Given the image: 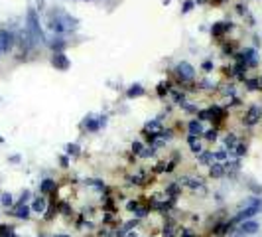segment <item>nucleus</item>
Returning <instances> with one entry per match:
<instances>
[{
	"label": "nucleus",
	"instance_id": "nucleus-1",
	"mask_svg": "<svg viewBox=\"0 0 262 237\" xmlns=\"http://www.w3.org/2000/svg\"><path fill=\"white\" fill-rule=\"evenodd\" d=\"M26 32L30 34L32 42H44V34H42V26H40V20H38L36 10H28V26H26Z\"/></svg>",
	"mask_w": 262,
	"mask_h": 237
},
{
	"label": "nucleus",
	"instance_id": "nucleus-2",
	"mask_svg": "<svg viewBox=\"0 0 262 237\" xmlns=\"http://www.w3.org/2000/svg\"><path fill=\"white\" fill-rule=\"evenodd\" d=\"M175 73H177V77L179 79H183V81H191L193 77H195V69L187 63V61H181V63H177V67H175Z\"/></svg>",
	"mask_w": 262,
	"mask_h": 237
},
{
	"label": "nucleus",
	"instance_id": "nucleus-3",
	"mask_svg": "<svg viewBox=\"0 0 262 237\" xmlns=\"http://www.w3.org/2000/svg\"><path fill=\"white\" fill-rule=\"evenodd\" d=\"M261 119H262V109L259 105H253V107H249V111H247V115H245V125L253 127V125H257Z\"/></svg>",
	"mask_w": 262,
	"mask_h": 237
},
{
	"label": "nucleus",
	"instance_id": "nucleus-4",
	"mask_svg": "<svg viewBox=\"0 0 262 237\" xmlns=\"http://www.w3.org/2000/svg\"><path fill=\"white\" fill-rule=\"evenodd\" d=\"M12 44H14V38H12V34H10L8 30H0V53H6V51H10Z\"/></svg>",
	"mask_w": 262,
	"mask_h": 237
},
{
	"label": "nucleus",
	"instance_id": "nucleus-5",
	"mask_svg": "<svg viewBox=\"0 0 262 237\" xmlns=\"http://www.w3.org/2000/svg\"><path fill=\"white\" fill-rule=\"evenodd\" d=\"M53 65H55L57 69H67V67H69V59L65 57L63 51H57V53L53 55Z\"/></svg>",
	"mask_w": 262,
	"mask_h": 237
},
{
	"label": "nucleus",
	"instance_id": "nucleus-6",
	"mask_svg": "<svg viewBox=\"0 0 262 237\" xmlns=\"http://www.w3.org/2000/svg\"><path fill=\"white\" fill-rule=\"evenodd\" d=\"M259 232V224L257 222H243V226H241V234L243 236H253V234H257Z\"/></svg>",
	"mask_w": 262,
	"mask_h": 237
},
{
	"label": "nucleus",
	"instance_id": "nucleus-7",
	"mask_svg": "<svg viewBox=\"0 0 262 237\" xmlns=\"http://www.w3.org/2000/svg\"><path fill=\"white\" fill-rule=\"evenodd\" d=\"M187 144H189V148H191L193 152H197V154H201V152H203V146H201V141H199V137H195V135H189V137H187Z\"/></svg>",
	"mask_w": 262,
	"mask_h": 237
},
{
	"label": "nucleus",
	"instance_id": "nucleus-8",
	"mask_svg": "<svg viewBox=\"0 0 262 237\" xmlns=\"http://www.w3.org/2000/svg\"><path fill=\"white\" fill-rule=\"evenodd\" d=\"M183 186H189V188H193V190H197V188H201L203 186V182L201 180H197V178H191V176H185V178H181L179 180Z\"/></svg>",
	"mask_w": 262,
	"mask_h": 237
},
{
	"label": "nucleus",
	"instance_id": "nucleus-9",
	"mask_svg": "<svg viewBox=\"0 0 262 237\" xmlns=\"http://www.w3.org/2000/svg\"><path fill=\"white\" fill-rule=\"evenodd\" d=\"M189 133L195 135V137H201L205 131H203V125H201L199 121H191V123H189Z\"/></svg>",
	"mask_w": 262,
	"mask_h": 237
},
{
	"label": "nucleus",
	"instance_id": "nucleus-10",
	"mask_svg": "<svg viewBox=\"0 0 262 237\" xmlns=\"http://www.w3.org/2000/svg\"><path fill=\"white\" fill-rule=\"evenodd\" d=\"M14 216H16V218H20V220H26V218L30 216V208H28V206H24V204H20V206L14 210Z\"/></svg>",
	"mask_w": 262,
	"mask_h": 237
},
{
	"label": "nucleus",
	"instance_id": "nucleus-11",
	"mask_svg": "<svg viewBox=\"0 0 262 237\" xmlns=\"http://www.w3.org/2000/svg\"><path fill=\"white\" fill-rule=\"evenodd\" d=\"M40 190H42V194H49V192L55 190V182H53V180H44V182L40 184Z\"/></svg>",
	"mask_w": 262,
	"mask_h": 237
},
{
	"label": "nucleus",
	"instance_id": "nucleus-12",
	"mask_svg": "<svg viewBox=\"0 0 262 237\" xmlns=\"http://www.w3.org/2000/svg\"><path fill=\"white\" fill-rule=\"evenodd\" d=\"M211 176L213 178H219V176H223V172H225V168H223V164H219V162H215V164H211Z\"/></svg>",
	"mask_w": 262,
	"mask_h": 237
},
{
	"label": "nucleus",
	"instance_id": "nucleus-13",
	"mask_svg": "<svg viewBox=\"0 0 262 237\" xmlns=\"http://www.w3.org/2000/svg\"><path fill=\"white\" fill-rule=\"evenodd\" d=\"M32 210H34V212H38V214H42V212L45 210V200H44V198H36V200H34Z\"/></svg>",
	"mask_w": 262,
	"mask_h": 237
},
{
	"label": "nucleus",
	"instance_id": "nucleus-14",
	"mask_svg": "<svg viewBox=\"0 0 262 237\" xmlns=\"http://www.w3.org/2000/svg\"><path fill=\"white\" fill-rule=\"evenodd\" d=\"M146 129H148V131H152V135H154V133H162V125H160L158 121L148 123V125H146Z\"/></svg>",
	"mask_w": 262,
	"mask_h": 237
},
{
	"label": "nucleus",
	"instance_id": "nucleus-15",
	"mask_svg": "<svg viewBox=\"0 0 262 237\" xmlns=\"http://www.w3.org/2000/svg\"><path fill=\"white\" fill-rule=\"evenodd\" d=\"M225 30H229V24H225V22H221V24H215V26H213V34H223Z\"/></svg>",
	"mask_w": 262,
	"mask_h": 237
},
{
	"label": "nucleus",
	"instance_id": "nucleus-16",
	"mask_svg": "<svg viewBox=\"0 0 262 237\" xmlns=\"http://www.w3.org/2000/svg\"><path fill=\"white\" fill-rule=\"evenodd\" d=\"M144 93V89L140 87V85H134L132 89H129V97H138V95H142Z\"/></svg>",
	"mask_w": 262,
	"mask_h": 237
},
{
	"label": "nucleus",
	"instance_id": "nucleus-17",
	"mask_svg": "<svg viewBox=\"0 0 262 237\" xmlns=\"http://www.w3.org/2000/svg\"><path fill=\"white\" fill-rule=\"evenodd\" d=\"M0 237H14L12 228H8V226H0Z\"/></svg>",
	"mask_w": 262,
	"mask_h": 237
},
{
	"label": "nucleus",
	"instance_id": "nucleus-18",
	"mask_svg": "<svg viewBox=\"0 0 262 237\" xmlns=\"http://www.w3.org/2000/svg\"><path fill=\"white\" fill-rule=\"evenodd\" d=\"M134 214H136V218H144V216L148 214V208H140V206H136V208H134Z\"/></svg>",
	"mask_w": 262,
	"mask_h": 237
},
{
	"label": "nucleus",
	"instance_id": "nucleus-19",
	"mask_svg": "<svg viewBox=\"0 0 262 237\" xmlns=\"http://www.w3.org/2000/svg\"><path fill=\"white\" fill-rule=\"evenodd\" d=\"M205 135V139L207 141H217V131L213 129V131H207V133H203Z\"/></svg>",
	"mask_w": 262,
	"mask_h": 237
},
{
	"label": "nucleus",
	"instance_id": "nucleus-20",
	"mask_svg": "<svg viewBox=\"0 0 262 237\" xmlns=\"http://www.w3.org/2000/svg\"><path fill=\"white\" fill-rule=\"evenodd\" d=\"M225 142H227V146H229L231 150H233V148H235V144H237V141H235V137H231V135L227 137V141H225Z\"/></svg>",
	"mask_w": 262,
	"mask_h": 237
},
{
	"label": "nucleus",
	"instance_id": "nucleus-21",
	"mask_svg": "<svg viewBox=\"0 0 262 237\" xmlns=\"http://www.w3.org/2000/svg\"><path fill=\"white\" fill-rule=\"evenodd\" d=\"M0 202H2V206H10V204H12V196H10V194H4Z\"/></svg>",
	"mask_w": 262,
	"mask_h": 237
},
{
	"label": "nucleus",
	"instance_id": "nucleus-22",
	"mask_svg": "<svg viewBox=\"0 0 262 237\" xmlns=\"http://www.w3.org/2000/svg\"><path fill=\"white\" fill-rule=\"evenodd\" d=\"M67 152H69V154H77V152H79V146H77V144H69V146H67Z\"/></svg>",
	"mask_w": 262,
	"mask_h": 237
},
{
	"label": "nucleus",
	"instance_id": "nucleus-23",
	"mask_svg": "<svg viewBox=\"0 0 262 237\" xmlns=\"http://www.w3.org/2000/svg\"><path fill=\"white\" fill-rule=\"evenodd\" d=\"M132 150H134L136 154H142V144H140V142H134V144H132Z\"/></svg>",
	"mask_w": 262,
	"mask_h": 237
},
{
	"label": "nucleus",
	"instance_id": "nucleus-24",
	"mask_svg": "<svg viewBox=\"0 0 262 237\" xmlns=\"http://www.w3.org/2000/svg\"><path fill=\"white\" fill-rule=\"evenodd\" d=\"M213 156H215L217 160H225V158H227V152H223V150H219V152H215Z\"/></svg>",
	"mask_w": 262,
	"mask_h": 237
},
{
	"label": "nucleus",
	"instance_id": "nucleus-25",
	"mask_svg": "<svg viewBox=\"0 0 262 237\" xmlns=\"http://www.w3.org/2000/svg\"><path fill=\"white\" fill-rule=\"evenodd\" d=\"M191 8H193V2H185V4H183V8H181V12L185 14V12H189Z\"/></svg>",
	"mask_w": 262,
	"mask_h": 237
},
{
	"label": "nucleus",
	"instance_id": "nucleus-26",
	"mask_svg": "<svg viewBox=\"0 0 262 237\" xmlns=\"http://www.w3.org/2000/svg\"><path fill=\"white\" fill-rule=\"evenodd\" d=\"M245 152H247V146H245V144H239V146H237V154H239V156H243Z\"/></svg>",
	"mask_w": 262,
	"mask_h": 237
},
{
	"label": "nucleus",
	"instance_id": "nucleus-27",
	"mask_svg": "<svg viewBox=\"0 0 262 237\" xmlns=\"http://www.w3.org/2000/svg\"><path fill=\"white\" fill-rule=\"evenodd\" d=\"M247 85H249V89H257L259 81H255V79H249V81H247Z\"/></svg>",
	"mask_w": 262,
	"mask_h": 237
},
{
	"label": "nucleus",
	"instance_id": "nucleus-28",
	"mask_svg": "<svg viewBox=\"0 0 262 237\" xmlns=\"http://www.w3.org/2000/svg\"><path fill=\"white\" fill-rule=\"evenodd\" d=\"M164 236H166V237H174V232H172V228H166V232H164Z\"/></svg>",
	"mask_w": 262,
	"mask_h": 237
},
{
	"label": "nucleus",
	"instance_id": "nucleus-29",
	"mask_svg": "<svg viewBox=\"0 0 262 237\" xmlns=\"http://www.w3.org/2000/svg\"><path fill=\"white\" fill-rule=\"evenodd\" d=\"M201 160H203V162H209V160H211V154H203Z\"/></svg>",
	"mask_w": 262,
	"mask_h": 237
},
{
	"label": "nucleus",
	"instance_id": "nucleus-30",
	"mask_svg": "<svg viewBox=\"0 0 262 237\" xmlns=\"http://www.w3.org/2000/svg\"><path fill=\"white\" fill-rule=\"evenodd\" d=\"M55 237H69V236H55Z\"/></svg>",
	"mask_w": 262,
	"mask_h": 237
},
{
	"label": "nucleus",
	"instance_id": "nucleus-31",
	"mask_svg": "<svg viewBox=\"0 0 262 237\" xmlns=\"http://www.w3.org/2000/svg\"><path fill=\"white\" fill-rule=\"evenodd\" d=\"M217 2H219V0H217Z\"/></svg>",
	"mask_w": 262,
	"mask_h": 237
}]
</instances>
